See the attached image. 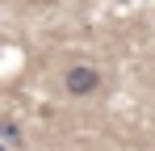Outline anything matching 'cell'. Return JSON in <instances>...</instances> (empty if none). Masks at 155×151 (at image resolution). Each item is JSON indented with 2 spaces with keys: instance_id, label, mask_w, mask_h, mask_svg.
<instances>
[{
  "instance_id": "1",
  "label": "cell",
  "mask_w": 155,
  "mask_h": 151,
  "mask_svg": "<svg viewBox=\"0 0 155 151\" xmlns=\"http://www.w3.org/2000/svg\"><path fill=\"white\" fill-rule=\"evenodd\" d=\"M63 88H67L71 97H92V92L101 88V72H97L92 63H76V67L63 72Z\"/></svg>"
},
{
  "instance_id": "2",
  "label": "cell",
  "mask_w": 155,
  "mask_h": 151,
  "mask_svg": "<svg viewBox=\"0 0 155 151\" xmlns=\"http://www.w3.org/2000/svg\"><path fill=\"white\" fill-rule=\"evenodd\" d=\"M0 134H4L8 143H21V130H17V126L8 122V118H0Z\"/></svg>"
},
{
  "instance_id": "3",
  "label": "cell",
  "mask_w": 155,
  "mask_h": 151,
  "mask_svg": "<svg viewBox=\"0 0 155 151\" xmlns=\"http://www.w3.org/2000/svg\"><path fill=\"white\" fill-rule=\"evenodd\" d=\"M0 151H4V147H0Z\"/></svg>"
}]
</instances>
